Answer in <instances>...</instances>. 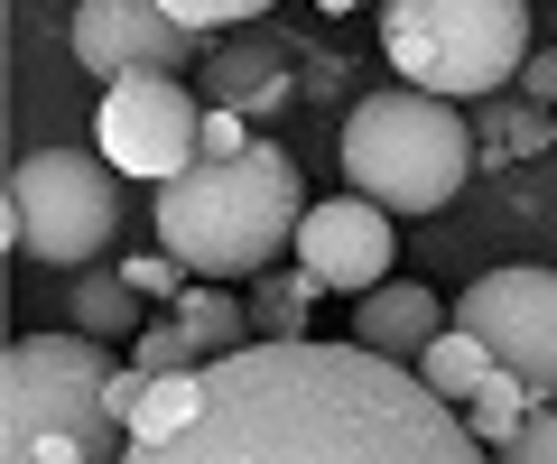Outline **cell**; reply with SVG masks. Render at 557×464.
<instances>
[{
  "mask_svg": "<svg viewBox=\"0 0 557 464\" xmlns=\"http://www.w3.org/2000/svg\"><path fill=\"white\" fill-rule=\"evenodd\" d=\"M214 400L186 437L131 446L121 464H493L465 409L372 343H251L205 363Z\"/></svg>",
  "mask_w": 557,
  "mask_h": 464,
  "instance_id": "1",
  "label": "cell"
},
{
  "mask_svg": "<svg viewBox=\"0 0 557 464\" xmlns=\"http://www.w3.org/2000/svg\"><path fill=\"white\" fill-rule=\"evenodd\" d=\"M307 196H298V159L288 149H242V159H205L177 186H159V251L186 279H270L278 251L298 242Z\"/></svg>",
  "mask_w": 557,
  "mask_h": 464,
  "instance_id": "2",
  "label": "cell"
},
{
  "mask_svg": "<svg viewBox=\"0 0 557 464\" xmlns=\"http://www.w3.org/2000/svg\"><path fill=\"white\" fill-rule=\"evenodd\" d=\"M112 343L20 335L0 353V464H121L131 427L112 409Z\"/></svg>",
  "mask_w": 557,
  "mask_h": 464,
  "instance_id": "3",
  "label": "cell"
},
{
  "mask_svg": "<svg viewBox=\"0 0 557 464\" xmlns=\"http://www.w3.org/2000/svg\"><path fill=\"white\" fill-rule=\"evenodd\" d=\"M344 186L372 196L381 214H437L456 204L465 167H474V130L446 93H418V84H391V93H362L344 112Z\"/></svg>",
  "mask_w": 557,
  "mask_h": 464,
  "instance_id": "4",
  "label": "cell"
},
{
  "mask_svg": "<svg viewBox=\"0 0 557 464\" xmlns=\"http://www.w3.org/2000/svg\"><path fill=\"white\" fill-rule=\"evenodd\" d=\"M381 57L446 102L502 93L530 65V0H381Z\"/></svg>",
  "mask_w": 557,
  "mask_h": 464,
  "instance_id": "5",
  "label": "cell"
},
{
  "mask_svg": "<svg viewBox=\"0 0 557 464\" xmlns=\"http://www.w3.org/2000/svg\"><path fill=\"white\" fill-rule=\"evenodd\" d=\"M121 233V167L102 149H38L10 167V242L47 269H94Z\"/></svg>",
  "mask_w": 557,
  "mask_h": 464,
  "instance_id": "6",
  "label": "cell"
},
{
  "mask_svg": "<svg viewBox=\"0 0 557 464\" xmlns=\"http://www.w3.org/2000/svg\"><path fill=\"white\" fill-rule=\"evenodd\" d=\"M94 149L139 186H177L186 167H205V102L177 75H131L102 84V130Z\"/></svg>",
  "mask_w": 557,
  "mask_h": 464,
  "instance_id": "7",
  "label": "cell"
},
{
  "mask_svg": "<svg viewBox=\"0 0 557 464\" xmlns=\"http://www.w3.org/2000/svg\"><path fill=\"white\" fill-rule=\"evenodd\" d=\"M456 325L539 390V409H557V269H483L456 298Z\"/></svg>",
  "mask_w": 557,
  "mask_h": 464,
  "instance_id": "8",
  "label": "cell"
},
{
  "mask_svg": "<svg viewBox=\"0 0 557 464\" xmlns=\"http://www.w3.org/2000/svg\"><path fill=\"white\" fill-rule=\"evenodd\" d=\"M75 65L94 84H131V75H186L196 65V28L168 20L159 0H75Z\"/></svg>",
  "mask_w": 557,
  "mask_h": 464,
  "instance_id": "9",
  "label": "cell"
},
{
  "mask_svg": "<svg viewBox=\"0 0 557 464\" xmlns=\"http://www.w3.org/2000/svg\"><path fill=\"white\" fill-rule=\"evenodd\" d=\"M391 261H399V233H391V214H381L372 196H325V204H307V223H298V269H307L317 288L372 298V288L391 279Z\"/></svg>",
  "mask_w": 557,
  "mask_h": 464,
  "instance_id": "10",
  "label": "cell"
},
{
  "mask_svg": "<svg viewBox=\"0 0 557 464\" xmlns=\"http://www.w3.org/2000/svg\"><path fill=\"white\" fill-rule=\"evenodd\" d=\"M437 335H446V306L418 279H381L372 298H354V343H372V353H391V363H418Z\"/></svg>",
  "mask_w": 557,
  "mask_h": 464,
  "instance_id": "11",
  "label": "cell"
},
{
  "mask_svg": "<svg viewBox=\"0 0 557 464\" xmlns=\"http://www.w3.org/2000/svg\"><path fill=\"white\" fill-rule=\"evenodd\" d=\"M205 93L223 102V112H278L288 102V57H278L270 38H214V57H205Z\"/></svg>",
  "mask_w": 557,
  "mask_h": 464,
  "instance_id": "12",
  "label": "cell"
},
{
  "mask_svg": "<svg viewBox=\"0 0 557 464\" xmlns=\"http://www.w3.org/2000/svg\"><path fill=\"white\" fill-rule=\"evenodd\" d=\"M168 316L196 335L205 363H233V353H251V343H260V335H251V298H233V288H214V279H196Z\"/></svg>",
  "mask_w": 557,
  "mask_h": 464,
  "instance_id": "13",
  "label": "cell"
},
{
  "mask_svg": "<svg viewBox=\"0 0 557 464\" xmlns=\"http://www.w3.org/2000/svg\"><path fill=\"white\" fill-rule=\"evenodd\" d=\"M205 400H214V381H205V372H168V381H149V372H139L131 446H168V437H186V427L205 418Z\"/></svg>",
  "mask_w": 557,
  "mask_h": 464,
  "instance_id": "14",
  "label": "cell"
},
{
  "mask_svg": "<svg viewBox=\"0 0 557 464\" xmlns=\"http://www.w3.org/2000/svg\"><path fill=\"white\" fill-rule=\"evenodd\" d=\"M149 325V298H139L121 269H75V335L94 343H131Z\"/></svg>",
  "mask_w": 557,
  "mask_h": 464,
  "instance_id": "15",
  "label": "cell"
},
{
  "mask_svg": "<svg viewBox=\"0 0 557 464\" xmlns=\"http://www.w3.org/2000/svg\"><path fill=\"white\" fill-rule=\"evenodd\" d=\"M325 288L307 279V269H270V279H251V335L260 343H298L307 316H317Z\"/></svg>",
  "mask_w": 557,
  "mask_h": 464,
  "instance_id": "16",
  "label": "cell"
},
{
  "mask_svg": "<svg viewBox=\"0 0 557 464\" xmlns=\"http://www.w3.org/2000/svg\"><path fill=\"white\" fill-rule=\"evenodd\" d=\"M409 372H418V381H428V390H437L446 409H465V400H474V390H483V372H493V353H483V343L465 335V325H446V335L428 343V353H418Z\"/></svg>",
  "mask_w": 557,
  "mask_h": 464,
  "instance_id": "17",
  "label": "cell"
},
{
  "mask_svg": "<svg viewBox=\"0 0 557 464\" xmlns=\"http://www.w3.org/2000/svg\"><path fill=\"white\" fill-rule=\"evenodd\" d=\"M530 409H539V390L520 381V372H483V390L465 400V427H474V446H502V437H520L530 427Z\"/></svg>",
  "mask_w": 557,
  "mask_h": 464,
  "instance_id": "18",
  "label": "cell"
},
{
  "mask_svg": "<svg viewBox=\"0 0 557 464\" xmlns=\"http://www.w3.org/2000/svg\"><path fill=\"white\" fill-rule=\"evenodd\" d=\"M131 372L168 381V372H205V353H196V335H186L177 316H149V325L131 335Z\"/></svg>",
  "mask_w": 557,
  "mask_h": 464,
  "instance_id": "19",
  "label": "cell"
},
{
  "mask_svg": "<svg viewBox=\"0 0 557 464\" xmlns=\"http://www.w3.org/2000/svg\"><path fill=\"white\" fill-rule=\"evenodd\" d=\"M121 279H131V288H139L149 306H177L186 288H196V279H186L177 261H168V251H139V261H121Z\"/></svg>",
  "mask_w": 557,
  "mask_h": 464,
  "instance_id": "20",
  "label": "cell"
},
{
  "mask_svg": "<svg viewBox=\"0 0 557 464\" xmlns=\"http://www.w3.org/2000/svg\"><path fill=\"white\" fill-rule=\"evenodd\" d=\"M493 464H557V409H530V427H520V437H502Z\"/></svg>",
  "mask_w": 557,
  "mask_h": 464,
  "instance_id": "21",
  "label": "cell"
},
{
  "mask_svg": "<svg viewBox=\"0 0 557 464\" xmlns=\"http://www.w3.org/2000/svg\"><path fill=\"white\" fill-rule=\"evenodd\" d=\"M168 20H186L205 38V28H233V20H260V10H270V0H159Z\"/></svg>",
  "mask_w": 557,
  "mask_h": 464,
  "instance_id": "22",
  "label": "cell"
},
{
  "mask_svg": "<svg viewBox=\"0 0 557 464\" xmlns=\"http://www.w3.org/2000/svg\"><path fill=\"white\" fill-rule=\"evenodd\" d=\"M548 130H557V112H493V140L520 149V159H530V149H548Z\"/></svg>",
  "mask_w": 557,
  "mask_h": 464,
  "instance_id": "23",
  "label": "cell"
},
{
  "mask_svg": "<svg viewBox=\"0 0 557 464\" xmlns=\"http://www.w3.org/2000/svg\"><path fill=\"white\" fill-rule=\"evenodd\" d=\"M242 149H260V140H251V122L214 102V112H205V159H242Z\"/></svg>",
  "mask_w": 557,
  "mask_h": 464,
  "instance_id": "24",
  "label": "cell"
},
{
  "mask_svg": "<svg viewBox=\"0 0 557 464\" xmlns=\"http://www.w3.org/2000/svg\"><path fill=\"white\" fill-rule=\"evenodd\" d=\"M520 93H530L539 112H557V47H530V65H520Z\"/></svg>",
  "mask_w": 557,
  "mask_h": 464,
  "instance_id": "25",
  "label": "cell"
},
{
  "mask_svg": "<svg viewBox=\"0 0 557 464\" xmlns=\"http://www.w3.org/2000/svg\"><path fill=\"white\" fill-rule=\"evenodd\" d=\"M317 10H362V0H317Z\"/></svg>",
  "mask_w": 557,
  "mask_h": 464,
  "instance_id": "26",
  "label": "cell"
}]
</instances>
